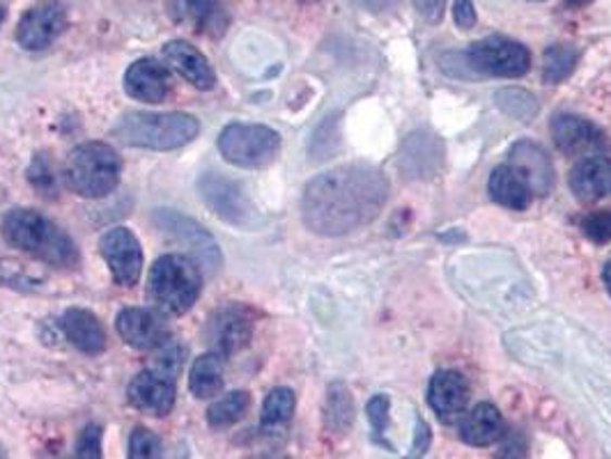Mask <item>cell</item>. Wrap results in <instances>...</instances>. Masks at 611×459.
Instances as JSON below:
<instances>
[{
	"instance_id": "cell-36",
	"label": "cell",
	"mask_w": 611,
	"mask_h": 459,
	"mask_svg": "<svg viewBox=\"0 0 611 459\" xmlns=\"http://www.w3.org/2000/svg\"><path fill=\"white\" fill-rule=\"evenodd\" d=\"M413 8L419 10V14L425 18V22H440L444 8H446V0H411Z\"/></svg>"
},
{
	"instance_id": "cell-10",
	"label": "cell",
	"mask_w": 611,
	"mask_h": 459,
	"mask_svg": "<svg viewBox=\"0 0 611 459\" xmlns=\"http://www.w3.org/2000/svg\"><path fill=\"white\" fill-rule=\"evenodd\" d=\"M100 253L109 265L113 281L123 288H133L143 273V248L127 228H113L102 234Z\"/></svg>"
},
{
	"instance_id": "cell-11",
	"label": "cell",
	"mask_w": 611,
	"mask_h": 459,
	"mask_svg": "<svg viewBox=\"0 0 611 459\" xmlns=\"http://www.w3.org/2000/svg\"><path fill=\"white\" fill-rule=\"evenodd\" d=\"M67 26V10L58 0L33 5L16 26V42L26 51H44Z\"/></svg>"
},
{
	"instance_id": "cell-28",
	"label": "cell",
	"mask_w": 611,
	"mask_h": 459,
	"mask_svg": "<svg viewBox=\"0 0 611 459\" xmlns=\"http://www.w3.org/2000/svg\"><path fill=\"white\" fill-rule=\"evenodd\" d=\"M354 421V403L343 384H333L327 397V428L331 432H345Z\"/></svg>"
},
{
	"instance_id": "cell-39",
	"label": "cell",
	"mask_w": 611,
	"mask_h": 459,
	"mask_svg": "<svg viewBox=\"0 0 611 459\" xmlns=\"http://www.w3.org/2000/svg\"><path fill=\"white\" fill-rule=\"evenodd\" d=\"M359 3H361L364 8H368L370 12H380V10H384L386 5H391L393 0H359Z\"/></svg>"
},
{
	"instance_id": "cell-6",
	"label": "cell",
	"mask_w": 611,
	"mask_h": 459,
	"mask_svg": "<svg viewBox=\"0 0 611 459\" xmlns=\"http://www.w3.org/2000/svg\"><path fill=\"white\" fill-rule=\"evenodd\" d=\"M219 150L238 168H265L281 150V136L263 125H228L219 136Z\"/></svg>"
},
{
	"instance_id": "cell-24",
	"label": "cell",
	"mask_w": 611,
	"mask_h": 459,
	"mask_svg": "<svg viewBox=\"0 0 611 459\" xmlns=\"http://www.w3.org/2000/svg\"><path fill=\"white\" fill-rule=\"evenodd\" d=\"M504 436V418L495 405H479L460 423V438L469 446H492Z\"/></svg>"
},
{
	"instance_id": "cell-41",
	"label": "cell",
	"mask_w": 611,
	"mask_h": 459,
	"mask_svg": "<svg viewBox=\"0 0 611 459\" xmlns=\"http://www.w3.org/2000/svg\"><path fill=\"white\" fill-rule=\"evenodd\" d=\"M565 3L573 5V8H586V5L590 3V0H565Z\"/></svg>"
},
{
	"instance_id": "cell-14",
	"label": "cell",
	"mask_w": 611,
	"mask_h": 459,
	"mask_svg": "<svg viewBox=\"0 0 611 459\" xmlns=\"http://www.w3.org/2000/svg\"><path fill=\"white\" fill-rule=\"evenodd\" d=\"M131 407L154 418H164L175 407V379L166 377L160 370L138 372L127 388Z\"/></svg>"
},
{
	"instance_id": "cell-32",
	"label": "cell",
	"mask_w": 611,
	"mask_h": 459,
	"mask_svg": "<svg viewBox=\"0 0 611 459\" xmlns=\"http://www.w3.org/2000/svg\"><path fill=\"white\" fill-rule=\"evenodd\" d=\"M582 230L594 244L611 242V212L604 209V212L588 214L582 221Z\"/></svg>"
},
{
	"instance_id": "cell-23",
	"label": "cell",
	"mask_w": 611,
	"mask_h": 459,
	"mask_svg": "<svg viewBox=\"0 0 611 459\" xmlns=\"http://www.w3.org/2000/svg\"><path fill=\"white\" fill-rule=\"evenodd\" d=\"M489 195L492 201L499 203L501 207L522 212L531 205V197H534V191H531L526 177L512 168L510 164H504L499 168H495V173L489 175Z\"/></svg>"
},
{
	"instance_id": "cell-42",
	"label": "cell",
	"mask_w": 611,
	"mask_h": 459,
	"mask_svg": "<svg viewBox=\"0 0 611 459\" xmlns=\"http://www.w3.org/2000/svg\"><path fill=\"white\" fill-rule=\"evenodd\" d=\"M249 459H276V457H269V455H255V457H249Z\"/></svg>"
},
{
	"instance_id": "cell-43",
	"label": "cell",
	"mask_w": 611,
	"mask_h": 459,
	"mask_svg": "<svg viewBox=\"0 0 611 459\" xmlns=\"http://www.w3.org/2000/svg\"><path fill=\"white\" fill-rule=\"evenodd\" d=\"M3 18H5V8H0V24H3Z\"/></svg>"
},
{
	"instance_id": "cell-17",
	"label": "cell",
	"mask_w": 611,
	"mask_h": 459,
	"mask_svg": "<svg viewBox=\"0 0 611 459\" xmlns=\"http://www.w3.org/2000/svg\"><path fill=\"white\" fill-rule=\"evenodd\" d=\"M125 90L131 99L145 104H162L173 90V78L166 65L154 58H141L125 74Z\"/></svg>"
},
{
	"instance_id": "cell-1",
	"label": "cell",
	"mask_w": 611,
	"mask_h": 459,
	"mask_svg": "<svg viewBox=\"0 0 611 459\" xmlns=\"http://www.w3.org/2000/svg\"><path fill=\"white\" fill-rule=\"evenodd\" d=\"M389 184L380 170L364 164L339 166L308 182L302 214L308 230L336 237L370 224L386 203Z\"/></svg>"
},
{
	"instance_id": "cell-18",
	"label": "cell",
	"mask_w": 611,
	"mask_h": 459,
	"mask_svg": "<svg viewBox=\"0 0 611 459\" xmlns=\"http://www.w3.org/2000/svg\"><path fill=\"white\" fill-rule=\"evenodd\" d=\"M428 403L442 423H456L469 403L467 379L456 370H440L430 379Z\"/></svg>"
},
{
	"instance_id": "cell-8",
	"label": "cell",
	"mask_w": 611,
	"mask_h": 459,
	"mask_svg": "<svg viewBox=\"0 0 611 459\" xmlns=\"http://www.w3.org/2000/svg\"><path fill=\"white\" fill-rule=\"evenodd\" d=\"M154 226L164 234H168L175 244L187 248V257H191L201 271L214 273L221 269V248L214 242V237L193 221V218L177 214L173 209H156L152 216Z\"/></svg>"
},
{
	"instance_id": "cell-38",
	"label": "cell",
	"mask_w": 611,
	"mask_h": 459,
	"mask_svg": "<svg viewBox=\"0 0 611 459\" xmlns=\"http://www.w3.org/2000/svg\"><path fill=\"white\" fill-rule=\"evenodd\" d=\"M499 459H526V450L524 446H520V438H510L499 452Z\"/></svg>"
},
{
	"instance_id": "cell-35",
	"label": "cell",
	"mask_w": 611,
	"mask_h": 459,
	"mask_svg": "<svg viewBox=\"0 0 611 459\" xmlns=\"http://www.w3.org/2000/svg\"><path fill=\"white\" fill-rule=\"evenodd\" d=\"M453 16H456V24L462 30L476 26V10L471 0H456V5H453Z\"/></svg>"
},
{
	"instance_id": "cell-27",
	"label": "cell",
	"mask_w": 611,
	"mask_h": 459,
	"mask_svg": "<svg viewBox=\"0 0 611 459\" xmlns=\"http://www.w3.org/2000/svg\"><path fill=\"white\" fill-rule=\"evenodd\" d=\"M577 51L568 44H555L545 51L543 58V78L545 84H561L575 72Z\"/></svg>"
},
{
	"instance_id": "cell-29",
	"label": "cell",
	"mask_w": 611,
	"mask_h": 459,
	"mask_svg": "<svg viewBox=\"0 0 611 459\" xmlns=\"http://www.w3.org/2000/svg\"><path fill=\"white\" fill-rule=\"evenodd\" d=\"M294 405H297V397H294L290 388H273L263 405V428L273 430L285 425L294 413Z\"/></svg>"
},
{
	"instance_id": "cell-37",
	"label": "cell",
	"mask_w": 611,
	"mask_h": 459,
	"mask_svg": "<svg viewBox=\"0 0 611 459\" xmlns=\"http://www.w3.org/2000/svg\"><path fill=\"white\" fill-rule=\"evenodd\" d=\"M430 446V428L419 421V428H417V442H413V452L407 457V459H419Z\"/></svg>"
},
{
	"instance_id": "cell-40",
	"label": "cell",
	"mask_w": 611,
	"mask_h": 459,
	"mask_svg": "<svg viewBox=\"0 0 611 459\" xmlns=\"http://www.w3.org/2000/svg\"><path fill=\"white\" fill-rule=\"evenodd\" d=\"M604 285H607V290L611 294V259H609L607 267H604Z\"/></svg>"
},
{
	"instance_id": "cell-16",
	"label": "cell",
	"mask_w": 611,
	"mask_h": 459,
	"mask_svg": "<svg viewBox=\"0 0 611 459\" xmlns=\"http://www.w3.org/2000/svg\"><path fill=\"white\" fill-rule=\"evenodd\" d=\"M170 14L177 24L212 39L224 37L230 26L224 0H173Z\"/></svg>"
},
{
	"instance_id": "cell-44",
	"label": "cell",
	"mask_w": 611,
	"mask_h": 459,
	"mask_svg": "<svg viewBox=\"0 0 611 459\" xmlns=\"http://www.w3.org/2000/svg\"><path fill=\"white\" fill-rule=\"evenodd\" d=\"M0 459H3V455H0Z\"/></svg>"
},
{
	"instance_id": "cell-34",
	"label": "cell",
	"mask_w": 611,
	"mask_h": 459,
	"mask_svg": "<svg viewBox=\"0 0 611 459\" xmlns=\"http://www.w3.org/2000/svg\"><path fill=\"white\" fill-rule=\"evenodd\" d=\"M368 421L372 425L374 442L386 446V442H384V432L389 425V397L386 395H374L368 403Z\"/></svg>"
},
{
	"instance_id": "cell-5",
	"label": "cell",
	"mask_w": 611,
	"mask_h": 459,
	"mask_svg": "<svg viewBox=\"0 0 611 459\" xmlns=\"http://www.w3.org/2000/svg\"><path fill=\"white\" fill-rule=\"evenodd\" d=\"M123 175V158L109 143H84L67 156L65 164V179L67 187L81 197H100L111 195Z\"/></svg>"
},
{
	"instance_id": "cell-21",
	"label": "cell",
	"mask_w": 611,
	"mask_h": 459,
	"mask_svg": "<svg viewBox=\"0 0 611 459\" xmlns=\"http://www.w3.org/2000/svg\"><path fill=\"white\" fill-rule=\"evenodd\" d=\"M508 164L526 177L534 195H547L551 191V184H555V168H551L545 150L536 143L522 141L512 145Z\"/></svg>"
},
{
	"instance_id": "cell-7",
	"label": "cell",
	"mask_w": 611,
	"mask_h": 459,
	"mask_svg": "<svg viewBox=\"0 0 611 459\" xmlns=\"http://www.w3.org/2000/svg\"><path fill=\"white\" fill-rule=\"evenodd\" d=\"M199 195L212 214L234 228L251 230L260 221L258 209L251 203L244 187L226 175L205 173L199 179Z\"/></svg>"
},
{
	"instance_id": "cell-19",
	"label": "cell",
	"mask_w": 611,
	"mask_h": 459,
	"mask_svg": "<svg viewBox=\"0 0 611 459\" xmlns=\"http://www.w3.org/2000/svg\"><path fill=\"white\" fill-rule=\"evenodd\" d=\"M164 60L170 69L180 74L187 84L199 90H212L216 84V74L209 60L184 39H173L164 44Z\"/></svg>"
},
{
	"instance_id": "cell-22",
	"label": "cell",
	"mask_w": 611,
	"mask_h": 459,
	"mask_svg": "<svg viewBox=\"0 0 611 459\" xmlns=\"http://www.w3.org/2000/svg\"><path fill=\"white\" fill-rule=\"evenodd\" d=\"M570 189L584 203H594L611 195V158L602 154L582 158L570 173Z\"/></svg>"
},
{
	"instance_id": "cell-15",
	"label": "cell",
	"mask_w": 611,
	"mask_h": 459,
	"mask_svg": "<svg viewBox=\"0 0 611 459\" xmlns=\"http://www.w3.org/2000/svg\"><path fill=\"white\" fill-rule=\"evenodd\" d=\"M551 138L565 156H598L607 150L604 133L584 117L559 115L551 123Z\"/></svg>"
},
{
	"instance_id": "cell-25",
	"label": "cell",
	"mask_w": 611,
	"mask_h": 459,
	"mask_svg": "<svg viewBox=\"0 0 611 459\" xmlns=\"http://www.w3.org/2000/svg\"><path fill=\"white\" fill-rule=\"evenodd\" d=\"M189 388L201 400L219 395L224 391V356L209 352L195 358L189 374Z\"/></svg>"
},
{
	"instance_id": "cell-9",
	"label": "cell",
	"mask_w": 611,
	"mask_h": 459,
	"mask_svg": "<svg viewBox=\"0 0 611 459\" xmlns=\"http://www.w3.org/2000/svg\"><path fill=\"white\" fill-rule=\"evenodd\" d=\"M469 65L481 74L518 78L531 67V53L520 42L506 37H487L476 42L467 53Z\"/></svg>"
},
{
	"instance_id": "cell-20",
	"label": "cell",
	"mask_w": 611,
	"mask_h": 459,
	"mask_svg": "<svg viewBox=\"0 0 611 459\" xmlns=\"http://www.w3.org/2000/svg\"><path fill=\"white\" fill-rule=\"evenodd\" d=\"M63 331L67 335V341L81 349L88 356L104 354L109 347V337L104 331V324L100 322V317L86 308H69L63 315Z\"/></svg>"
},
{
	"instance_id": "cell-3",
	"label": "cell",
	"mask_w": 611,
	"mask_h": 459,
	"mask_svg": "<svg viewBox=\"0 0 611 459\" xmlns=\"http://www.w3.org/2000/svg\"><path fill=\"white\" fill-rule=\"evenodd\" d=\"M201 131V123L189 113H143L123 115L113 127V136L129 148L168 152L189 145Z\"/></svg>"
},
{
	"instance_id": "cell-2",
	"label": "cell",
	"mask_w": 611,
	"mask_h": 459,
	"mask_svg": "<svg viewBox=\"0 0 611 459\" xmlns=\"http://www.w3.org/2000/svg\"><path fill=\"white\" fill-rule=\"evenodd\" d=\"M3 237L12 248L44 265L61 269L78 265V248L74 239L39 212L12 209L3 221Z\"/></svg>"
},
{
	"instance_id": "cell-26",
	"label": "cell",
	"mask_w": 611,
	"mask_h": 459,
	"mask_svg": "<svg viewBox=\"0 0 611 459\" xmlns=\"http://www.w3.org/2000/svg\"><path fill=\"white\" fill-rule=\"evenodd\" d=\"M249 407H251V395L246 391H232L219 397V400L207 409V423L214 430H228L242 421Z\"/></svg>"
},
{
	"instance_id": "cell-31",
	"label": "cell",
	"mask_w": 611,
	"mask_h": 459,
	"mask_svg": "<svg viewBox=\"0 0 611 459\" xmlns=\"http://www.w3.org/2000/svg\"><path fill=\"white\" fill-rule=\"evenodd\" d=\"M129 459H162L160 436L145 428H136L129 438Z\"/></svg>"
},
{
	"instance_id": "cell-4",
	"label": "cell",
	"mask_w": 611,
	"mask_h": 459,
	"mask_svg": "<svg viewBox=\"0 0 611 459\" xmlns=\"http://www.w3.org/2000/svg\"><path fill=\"white\" fill-rule=\"evenodd\" d=\"M203 290L201 267L191 257L170 253L154 263L148 276V298L164 315H184L199 302Z\"/></svg>"
},
{
	"instance_id": "cell-33",
	"label": "cell",
	"mask_w": 611,
	"mask_h": 459,
	"mask_svg": "<svg viewBox=\"0 0 611 459\" xmlns=\"http://www.w3.org/2000/svg\"><path fill=\"white\" fill-rule=\"evenodd\" d=\"M74 459H104L102 455V428L88 425L76 442Z\"/></svg>"
},
{
	"instance_id": "cell-12",
	"label": "cell",
	"mask_w": 611,
	"mask_h": 459,
	"mask_svg": "<svg viewBox=\"0 0 611 459\" xmlns=\"http://www.w3.org/2000/svg\"><path fill=\"white\" fill-rule=\"evenodd\" d=\"M115 327L127 345L141 352L162 349L170 341V327L160 310L125 308L117 315Z\"/></svg>"
},
{
	"instance_id": "cell-13",
	"label": "cell",
	"mask_w": 611,
	"mask_h": 459,
	"mask_svg": "<svg viewBox=\"0 0 611 459\" xmlns=\"http://www.w3.org/2000/svg\"><path fill=\"white\" fill-rule=\"evenodd\" d=\"M253 337V315L246 306L232 304L216 310L207 324V341L216 354L232 356L242 352Z\"/></svg>"
},
{
	"instance_id": "cell-30",
	"label": "cell",
	"mask_w": 611,
	"mask_h": 459,
	"mask_svg": "<svg viewBox=\"0 0 611 459\" xmlns=\"http://www.w3.org/2000/svg\"><path fill=\"white\" fill-rule=\"evenodd\" d=\"M28 182L42 197H49V201L58 197V177L44 154H37L33 158V164L28 168Z\"/></svg>"
}]
</instances>
